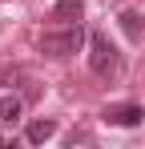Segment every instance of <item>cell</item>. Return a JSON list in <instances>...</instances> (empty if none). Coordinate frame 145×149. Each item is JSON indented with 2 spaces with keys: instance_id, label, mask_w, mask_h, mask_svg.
Returning a JSON list of instances; mask_svg holds the SVG:
<instances>
[{
  "instance_id": "6da1fadb",
  "label": "cell",
  "mask_w": 145,
  "mask_h": 149,
  "mask_svg": "<svg viewBox=\"0 0 145 149\" xmlns=\"http://www.w3.org/2000/svg\"><path fill=\"white\" fill-rule=\"evenodd\" d=\"M81 45H85L81 24H61L40 36V52H48V56H72V52H81Z\"/></svg>"
},
{
  "instance_id": "7a4b0ae2",
  "label": "cell",
  "mask_w": 145,
  "mask_h": 149,
  "mask_svg": "<svg viewBox=\"0 0 145 149\" xmlns=\"http://www.w3.org/2000/svg\"><path fill=\"white\" fill-rule=\"evenodd\" d=\"M89 69H93L97 77H117L121 73V52L113 49L109 36H101V32L89 36Z\"/></svg>"
},
{
  "instance_id": "3957f363",
  "label": "cell",
  "mask_w": 145,
  "mask_h": 149,
  "mask_svg": "<svg viewBox=\"0 0 145 149\" xmlns=\"http://www.w3.org/2000/svg\"><path fill=\"white\" fill-rule=\"evenodd\" d=\"M105 121L129 129V125H141L145 121V109L141 105H109V109H105Z\"/></svg>"
},
{
  "instance_id": "277c9868",
  "label": "cell",
  "mask_w": 145,
  "mask_h": 149,
  "mask_svg": "<svg viewBox=\"0 0 145 149\" xmlns=\"http://www.w3.org/2000/svg\"><path fill=\"white\" fill-rule=\"evenodd\" d=\"M81 12H85V0H56L52 4V20L56 24H77Z\"/></svg>"
},
{
  "instance_id": "5b68a950",
  "label": "cell",
  "mask_w": 145,
  "mask_h": 149,
  "mask_svg": "<svg viewBox=\"0 0 145 149\" xmlns=\"http://www.w3.org/2000/svg\"><path fill=\"white\" fill-rule=\"evenodd\" d=\"M52 137H56V121H32L24 129V141H28V145H45Z\"/></svg>"
},
{
  "instance_id": "8992f818",
  "label": "cell",
  "mask_w": 145,
  "mask_h": 149,
  "mask_svg": "<svg viewBox=\"0 0 145 149\" xmlns=\"http://www.w3.org/2000/svg\"><path fill=\"white\" fill-rule=\"evenodd\" d=\"M20 97H0V125H16L20 121Z\"/></svg>"
},
{
  "instance_id": "52a82bcc",
  "label": "cell",
  "mask_w": 145,
  "mask_h": 149,
  "mask_svg": "<svg viewBox=\"0 0 145 149\" xmlns=\"http://www.w3.org/2000/svg\"><path fill=\"white\" fill-rule=\"evenodd\" d=\"M121 28L137 40V36H141V16H137V12H121Z\"/></svg>"
},
{
  "instance_id": "ba28073f",
  "label": "cell",
  "mask_w": 145,
  "mask_h": 149,
  "mask_svg": "<svg viewBox=\"0 0 145 149\" xmlns=\"http://www.w3.org/2000/svg\"><path fill=\"white\" fill-rule=\"evenodd\" d=\"M0 145H12V137H4V133H0Z\"/></svg>"
}]
</instances>
